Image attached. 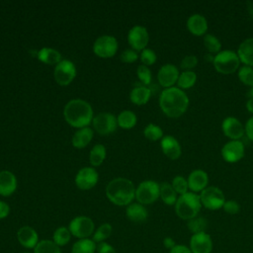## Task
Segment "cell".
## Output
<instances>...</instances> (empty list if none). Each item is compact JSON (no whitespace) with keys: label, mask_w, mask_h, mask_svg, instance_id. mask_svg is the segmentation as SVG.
<instances>
[{"label":"cell","mask_w":253,"mask_h":253,"mask_svg":"<svg viewBox=\"0 0 253 253\" xmlns=\"http://www.w3.org/2000/svg\"><path fill=\"white\" fill-rule=\"evenodd\" d=\"M159 107L164 115L176 119L181 117L189 107V98L178 87L164 89L159 96Z\"/></svg>","instance_id":"cell-1"},{"label":"cell","mask_w":253,"mask_h":253,"mask_svg":"<svg viewBox=\"0 0 253 253\" xmlns=\"http://www.w3.org/2000/svg\"><path fill=\"white\" fill-rule=\"evenodd\" d=\"M63 116L71 126L82 128L88 126L93 121V109L88 102L82 99H73L64 106Z\"/></svg>","instance_id":"cell-2"},{"label":"cell","mask_w":253,"mask_h":253,"mask_svg":"<svg viewBox=\"0 0 253 253\" xmlns=\"http://www.w3.org/2000/svg\"><path fill=\"white\" fill-rule=\"evenodd\" d=\"M106 196L116 206H128L135 198V188L126 178H115L107 185Z\"/></svg>","instance_id":"cell-3"},{"label":"cell","mask_w":253,"mask_h":253,"mask_svg":"<svg viewBox=\"0 0 253 253\" xmlns=\"http://www.w3.org/2000/svg\"><path fill=\"white\" fill-rule=\"evenodd\" d=\"M202 207L200 195L188 192L178 197L175 204V212L181 219L188 221L199 214Z\"/></svg>","instance_id":"cell-4"},{"label":"cell","mask_w":253,"mask_h":253,"mask_svg":"<svg viewBox=\"0 0 253 253\" xmlns=\"http://www.w3.org/2000/svg\"><path fill=\"white\" fill-rule=\"evenodd\" d=\"M213 66L218 73L231 74L234 73L240 64L237 53L233 50H221L214 55Z\"/></svg>","instance_id":"cell-5"},{"label":"cell","mask_w":253,"mask_h":253,"mask_svg":"<svg viewBox=\"0 0 253 253\" xmlns=\"http://www.w3.org/2000/svg\"><path fill=\"white\" fill-rule=\"evenodd\" d=\"M160 198V185L153 180L142 181L135 189V199L141 205H150Z\"/></svg>","instance_id":"cell-6"},{"label":"cell","mask_w":253,"mask_h":253,"mask_svg":"<svg viewBox=\"0 0 253 253\" xmlns=\"http://www.w3.org/2000/svg\"><path fill=\"white\" fill-rule=\"evenodd\" d=\"M68 229L74 237L78 239H84L89 238L91 235H93L95 230V224L94 221L85 215H79L75 216L71 219L68 225Z\"/></svg>","instance_id":"cell-7"},{"label":"cell","mask_w":253,"mask_h":253,"mask_svg":"<svg viewBox=\"0 0 253 253\" xmlns=\"http://www.w3.org/2000/svg\"><path fill=\"white\" fill-rule=\"evenodd\" d=\"M202 206L211 211H216L223 207L225 198L223 192L214 186L207 187L200 194Z\"/></svg>","instance_id":"cell-8"},{"label":"cell","mask_w":253,"mask_h":253,"mask_svg":"<svg viewBox=\"0 0 253 253\" xmlns=\"http://www.w3.org/2000/svg\"><path fill=\"white\" fill-rule=\"evenodd\" d=\"M118 46L119 44L115 37L101 36L95 41L93 44V51L99 57L110 58L116 54Z\"/></svg>","instance_id":"cell-9"},{"label":"cell","mask_w":253,"mask_h":253,"mask_svg":"<svg viewBox=\"0 0 253 253\" xmlns=\"http://www.w3.org/2000/svg\"><path fill=\"white\" fill-rule=\"evenodd\" d=\"M54 79L60 86L69 85L76 76V67L71 60L62 59L54 67Z\"/></svg>","instance_id":"cell-10"},{"label":"cell","mask_w":253,"mask_h":253,"mask_svg":"<svg viewBox=\"0 0 253 253\" xmlns=\"http://www.w3.org/2000/svg\"><path fill=\"white\" fill-rule=\"evenodd\" d=\"M92 125L100 135H109L117 129V118L110 113H100L93 118Z\"/></svg>","instance_id":"cell-11"},{"label":"cell","mask_w":253,"mask_h":253,"mask_svg":"<svg viewBox=\"0 0 253 253\" xmlns=\"http://www.w3.org/2000/svg\"><path fill=\"white\" fill-rule=\"evenodd\" d=\"M99 179L98 172L92 167L80 169L75 176V184L78 189L87 191L96 186Z\"/></svg>","instance_id":"cell-12"},{"label":"cell","mask_w":253,"mask_h":253,"mask_svg":"<svg viewBox=\"0 0 253 253\" xmlns=\"http://www.w3.org/2000/svg\"><path fill=\"white\" fill-rule=\"evenodd\" d=\"M221 156L228 163H235L244 156V144L240 140H229L221 148Z\"/></svg>","instance_id":"cell-13"},{"label":"cell","mask_w":253,"mask_h":253,"mask_svg":"<svg viewBox=\"0 0 253 253\" xmlns=\"http://www.w3.org/2000/svg\"><path fill=\"white\" fill-rule=\"evenodd\" d=\"M149 41V36L147 30L142 26L132 27L127 34V42L132 49L143 50Z\"/></svg>","instance_id":"cell-14"},{"label":"cell","mask_w":253,"mask_h":253,"mask_svg":"<svg viewBox=\"0 0 253 253\" xmlns=\"http://www.w3.org/2000/svg\"><path fill=\"white\" fill-rule=\"evenodd\" d=\"M189 247L192 253H211L213 242L209 233L200 232L192 234Z\"/></svg>","instance_id":"cell-15"},{"label":"cell","mask_w":253,"mask_h":253,"mask_svg":"<svg viewBox=\"0 0 253 253\" xmlns=\"http://www.w3.org/2000/svg\"><path fill=\"white\" fill-rule=\"evenodd\" d=\"M221 129L231 140H239L245 133V127L235 117L225 118L221 124Z\"/></svg>","instance_id":"cell-16"},{"label":"cell","mask_w":253,"mask_h":253,"mask_svg":"<svg viewBox=\"0 0 253 253\" xmlns=\"http://www.w3.org/2000/svg\"><path fill=\"white\" fill-rule=\"evenodd\" d=\"M179 75L180 73L178 68L173 64L167 63L160 67L157 73V79L159 84L166 89L173 87V85L177 83Z\"/></svg>","instance_id":"cell-17"},{"label":"cell","mask_w":253,"mask_h":253,"mask_svg":"<svg viewBox=\"0 0 253 253\" xmlns=\"http://www.w3.org/2000/svg\"><path fill=\"white\" fill-rule=\"evenodd\" d=\"M17 239L19 243L27 249H34L40 241L38 232L29 225H24L18 229Z\"/></svg>","instance_id":"cell-18"},{"label":"cell","mask_w":253,"mask_h":253,"mask_svg":"<svg viewBox=\"0 0 253 253\" xmlns=\"http://www.w3.org/2000/svg\"><path fill=\"white\" fill-rule=\"evenodd\" d=\"M188 187L193 193H201L205 190L209 183V177L207 172L201 169H196L192 171L187 179Z\"/></svg>","instance_id":"cell-19"},{"label":"cell","mask_w":253,"mask_h":253,"mask_svg":"<svg viewBox=\"0 0 253 253\" xmlns=\"http://www.w3.org/2000/svg\"><path fill=\"white\" fill-rule=\"evenodd\" d=\"M161 149L163 153L171 160H176L181 156L182 149L179 141L172 135H165L162 137Z\"/></svg>","instance_id":"cell-20"},{"label":"cell","mask_w":253,"mask_h":253,"mask_svg":"<svg viewBox=\"0 0 253 253\" xmlns=\"http://www.w3.org/2000/svg\"><path fill=\"white\" fill-rule=\"evenodd\" d=\"M187 29L194 36H204L208 31V21L201 14H193L187 20Z\"/></svg>","instance_id":"cell-21"},{"label":"cell","mask_w":253,"mask_h":253,"mask_svg":"<svg viewBox=\"0 0 253 253\" xmlns=\"http://www.w3.org/2000/svg\"><path fill=\"white\" fill-rule=\"evenodd\" d=\"M17 189L16 176L8 171H0V195L3 197L11 196Z\"/></svg>","instance_id":"cell-22"},{"label":"cell","mask_w":253,"mask_h":253,"mask_svg":"<svg viewBox=\"0 0 253 253\" xmlns=\"http://www.w3.org/2000/svg\"><path fill=\"white\" fill-rule=\"evenodd\" d=\"M237 55L244 65L253 67V38L244 40L238 46Z\"/></svg>","instance_id":"cell-23"},{"label":"cell","mask_w":253,"mask_h":253,"mask_svg":"<svg viewBox=\"0 0 253 253\" xmlns=\"http://www.w3.org/2000/svg\"><path fill=\"white\" fill-rule=\"evenodd\" d=\"M126 217L133 222H143L148 216L146 208L139 203H132L126 207Z\"/></svg>","instance_id":"cell-24"},{"label":"cell","mask_w":253,"mask_h":253,"mask_svg":"<svg viewBox=\"0 0 253 253\" xmlns=\"http://www.w3.org/2000/svg\"><path fill=\"white\" fill-rule=\"evenodd\" d=\"M94 135V131L91 127L86 126L79 128L72 137V145L75 148H83L86 147L89 142L92 140Z\"/></svg>","instance_id":"cell-25"},{"label":"cell","mask_w":253,"mask_h":253,"mask_svg":"<svg viewBox=\"0 0 253 253\" xmlns=\"http://www.w3.org/2000/svg\"><path fill=\"white\" fill-rule=\"evenodd\" d=\"M37 57L40 61H42L44 64L47 65H53V64H57L59 63L62 59H61V54L58 50L54 49V48H50V47H42L41 48L38 53H37Z\"/></svg>","instance_id":"cell-26"},{"label":"cell","mask_w":253,"mask_h":253,"mask_svg":"<svg viewBox=\"0 0 253 253\" xmlns=\"http://www.w3.org/2000/svg\"><path fill=\"white\" fill-rule=\"evenodd\" d=\"M151 96V90L146 86H136L134 87L129 94L130 101L137 106L145 105Z\"/></svg>","instance_id":"cell-27"},{"label":"cell","mask_w":253,"mask_h":253,"mask_svg":"<svg viewBox=\"0 0 253 253\" xmlns=\"http://www.w3.org/2000/svg\"><path fill=\"white\" fill-rule=\"evenodd\" d=\"M97 250V243L90 238L78 239L71 248V253H94Z\"/></svg>","instance_id":"cell-28"},{"label":"cell","mask_w":253,"mask_h":253,"mask_svg":"<svg viewBox=\"0 0 253 253\" xmlns=\"http://www.w3.org/2000/svg\"><path fill=\"white\" fill-rule=\"evenodd\" d=\"M160 199L168 206H175L177 202V193L169 183H162L160 185Z\"/></svg>","instance_id":"cell-29"},{"label":"cell","mask_w":253,"mask_h":253,"mask_svg":"<svg viewBox=\"0 0 253 253\" xmlns=\"http://www.w3.org/2000/svg\"><path fill=\"white\" fill-rule=\"evenodd\" d=\"M136 116L133 112L126 110L119 114L117 118L118 126L124 129H130L132 128L136 124Z\"/></svg>","instance_id":"cell-30"},{"label":"cell","mask_w":253,"mask_h":253,"mask_svg":"<svg viewBox=\"0 0 253 253\" xmlns=\"http://www.w3.org/2000/svg\"><path fill=\"white\" fill-rule=\"evenodd\" d=\"M106 158V147L103 144H96L89 153V161L92 166H100Z\"/></svg>","instance_id":"cell-31"},{"label":"cell","mask_w":253,"mask_h":253,"mask_svg":"<svg viewBox=\"0 0 253 253\" xmlns=\"http://www.w3.org/2000/svg\"><path fill=\"white\" fill-rule=\"evenodd\" d=\"M196 81H197V74L194 71L192 70L183 71L179 75L177 85H178V88H180L181 90L190 89L195 85Z\"/></svg>","instance_id":"cell-32"},{"label":"cell","mask_w":253,"mask_h":253,"mask_svg":"<svg viewBox=\"0 0 253 253\" xmlns=\"http://www.w3.org/2000/svg\"><path fill=\"white\" fill-rule=\"evenodd\" d=\"M71 238V233L68 229V227L65 226H59L57 227L52 235V241L59 247L66 245Z\"/></svg>","instance_id":"cell-33"},{"label":"cell","mask_w":253,"mask_h":253,"mask_svg":"<svg viewBox=\"0 0 253 253\" xmlns=\"http://www.w3.org/2000/svg\"><path fill=\"white\" fill-rule=\"evenodd\" d=\"M33 253H61L59 246H57L52 240L43 239L40 240L37 246L34 248Z\"/></svg>","instance_id":"cell-34"},{"label":"cell","mask_w":253,"mask_h":253,"mask_svg":"<svg viewBox=\"0 0 253 253\" xmlns=\"http://www.w3.org/2000/svg\"><path fill=\"white\" fill-rule=\"evenodd\" d=\"M112 231H113V227L110 223H108V222L103 223L94 231V233L92 235L93 236L92 239L97 244L104 242L107 238H109L111 236Z\"/></svg>","instance_id":"cell-35"},{"label":"cell","mask_w":253,"mask_h":253,"mask_svg":"<svg viewBox=\"0 0 253 253\" xmlns=\"http://www.w3.org/2000/svg\"><path fill=\"white\" fill-rule=\"evenodd\" d=\"M207 226H208L207 219L200 215H197L196 217L187 221V227L193 234L200 233V232H206Z\"/></svg>","instance_id":"cell-36"},{"label":"cell","mask_w":253,"mask_h":253,"mask_svg":"<svg viewBox=\"0 0 253 253\" xmlns=\"http://www.w3.org/2000/svg\"><path fill=\"white\" fill-rule=\"evenodd\" d=\"M204 45L206 47V49L210 52V53H218L220 51L221 48V43L219 42V40L211 35V34H206L204 37Z\"/></svg>","instance_id":"cell-37"},{"label":"cell","mask_w":253,"mask_h":253,"mask_svg":"<svg viewBox=\"0 0 253 253\" xmlns=\"http://www.w3.org/2000/svg\"><path fill=\"white\" fill-rule=\"evenodd\" d=\"M143 134L147 139L156 141L163 137V130L159 126L155 124H148L143 129Z\"/></svg>","instance_id":"cell-38"},{"label":"cell","mask_w":253,"mask_h":253,"mask_svg":"<svg viewBox=\"0 0 253 253\" xmlns=\"http://www.w3.org/2000/svg\"><path fill=\"white\" fill-rule=\"evenodd\" d=\"M239 80L247 86H253V67L243 65L238 70Z\"/></svg>","instance_id":"cell-39"},{"label":"cell","mask_w":253,"mask_h":253,"mask_svg":"<svg viewBox=\"0 0 253 253\" xmlns=\"http://www.w3.org/2000/svg\"><path fill=\"white\" fill-rule=\"evenodd\" d=\"M171 185L174 188L175 192L177 194H179L180 196L188 193V190H189L188 181L184 177H182V176L174 177L173 180H172V184Z\"/></svg>","instance_id":"cell-40"},{"label":"cell","mask_w":253,"mask_h":253,"mask_svg":"<svg viewBox=\"0 0 253 253\" xmlns=\"http://www.w3.org/2000/svg\"><path fill=\"white\" fill-rule=\"evenodd\" d=\"M136 74H137V77H138L139 81L143 84V86H147L151 83L152 75H151V71L148 68V66H145L143 64L139 65L137 67Z\"/></svg>","instance_id":"cell-41"},{"label":"cell","mask_w":253,"mask_h":253,"mask_svg":"<svg viewBox=\"0 0 253 253\" xmlns=\"http://www.w3.org/2000/svg\"><path fill=\"white\" fill-rule=\"evenodd\" d=\"M157 59V56H156V53L150 49V48H144L143 50H141V53H140V60L142 62L143 65L145 66H149V65H152L153 63H155Z\"/></svg>","instance_id":"cell-42"},{"label":"cell","mask_w":253,"mask_h":253,"mask_svg":"<svg viewBox=\"0 0 253 253\" xmlns=\"http://www.w3.org/2000/svg\"><path fill=\"white\" fill-rule=\"evenodd\" d=\"M198 65V57L196 55H186L180 62V67L185 71L191 70Z\"/></svg>","instance_id":"cell-43"},{"label":"cell","mask_w":253,"mask_h":253,"mask_svg":"<svg viewBox=\"0 0 253 253\" xmlns=\"http://www.w3.org/2000/svg\"><path fill=\"white\" fill-rule=\"evenodd\" d=\"M120 58H121V60H122L123 62H125V63H132V62H134V61L137 60L138 54H137V52H136L134 49H132V48H127V49H125V50L122 52Z\"/></svg>","instance_id":"cell-44"},{"label":"cell","mask_w":253,"mask_h":253,"mask_svg":"<svg viewBox=\"0 0 253 253\" xmlns=\"http://www.w3.org/2000/svg\"><path fill=\"white\" fill-rule=\"evenodd\" d=\"M222 209L228 214H236L240 211V206L236 201L229 200V201H225Z\"/></svg>","instance_id":"cell-45"},{"label":"cell","mask_w":253,"mask_h":253,"mask_svg":"<svg viewBox=\"0 0 253 253\" xmlns=\"http://www.w3.org/2000/svg\"><path fill=\"white\" fill-rule=\"evenodd\" d=\"M97 251L98 253H117L115 248L106 241L97 244Z\"/></svg>","instance_id":"cell-46"},{"label":"cell","mask_w":253,"mask_h":253,"mask_svg":"<svg viewBox=\"0 0 253 253\" xmlns=\"http://www.w3.org/2000/svg\"><path fill=\"white\" fill-rule=\"evenodd\" d=\"M169 253H192L190 247L183 244H176L172 249L169 250Z\"/></svg>","instance_id":"cell-47"},{"label":"cell","mask_w":253,"mask_h":253,"mask_svg":"<svg viewBox=\"0 0 253 253\" xmlns=\"http://www.w3.org/2000/svg\"><path fill=\"white\" fill-rule=\"evenodd\" d=\"M245 134L246 136L253 141V117L248 119L245 125Z\"/></svg>","instance_id":"cell-48"},{"label":"cell","mask_w":253,"mask_h":253,"mask_svg":"<svg viewBox=\"0 0 253 253\" xmlns=\"http://www.w3.org/2000/svg\"><path fill=\"white\" fill-rule=\"evenodd\" d=\"M10 213V207L7 203L0 201V219L7 217Z\"/></svg>","instance_id":"cell-49"},{"label":"cell","mask_w":253,"mask_h":253,"mask_svg":"<svg viewBox=\"0 0 253 253\" xmlns=\"http://www.w3.org/2000/svg\"><path fill=\"white\" fill-rule=\"evenodd\" d=\"M176 245V242H175V240L172 238V237H169V236H167V237H165L164 239H163V246L166 248V249H172L174 246Z\"/></svg>","instance_id":"cell-50"},{"label":"cell","mask_w":253,"mask_h":253,"mask_svg":"<svg viewBox=\"0 0 253 253\" xmlns=\"http://www.w3.org/2000/svg\"><path fill=\"white\" fill-rule=\"evenodd\" d=\"M246 108L247 110L253 114V98H250L247 103H246Z\"/></svg>","instance_id":"cell-51"},{"label":"cell","mask_w":253,"mask_h":253,"mask_svg":"<svg viewBox=\"0 0 253 253\" xmlns=\"http://www.w3.org/2000/svg\"><path fill=\"white\" fill-rule=\"evenodd\" d=\"M204 59L206 60V61H208V62H213V59H214V55L212 54V53H207V54H205V56H204Z\"/></svg>","instance_id":"cell-52"},{"label":"cell","mask_w":253,"mask_h":253,"mask_svg":"<svg viewBox=\"0 0 253 253\" xmlns=\"http://www.w3.org/2000/svg\"><path fill=\"white\" fill-rule=\"evenodd\" d=\"M249 96H250V98H253V86L251 87V89H250V91H249Z\"/></svg>","instance_id":"cell-53"},{"label":"cell","mask_w":253,"mask_h":253,"mask_svg":"<svg viewBox=\"0 0 253 253\" xmlns=\"http://www.w3.org/2000/svg\"><path fill=\"white\" fill-rule=\"evenodd\" d=\"M22 253H31V252H22Z\"/></svg>","instance_id":"cell-54"}]
</instances>
